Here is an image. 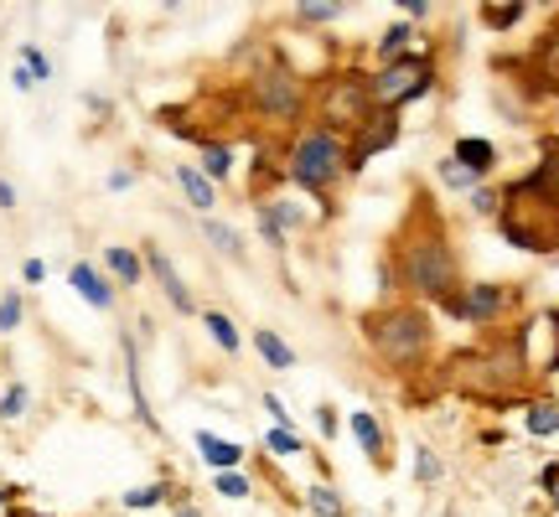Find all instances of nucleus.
Instances as JSON below:
<instances>
[{"instance_id": "f257e3e1", "label": "nucleus", "mask_w": 559, "mask_h": 517, "mask_svg": "<svg viewBox=\"0 0 559 517\" xmlns=\"http://www.w3.org/2000/svg\"><path fill=\"white\" fill-rule=\"evenodd\" d=\"M285 177L296 181L300 192H311L317 202H332L342 181L353 177V140L326 130V124H300L285 151Z\"/></svg>"}, {"instance_id": "f03ea898", "label": "nucleus", "mask_w": 559, "mask_h": 517, "mask_svg": "<svg viewBox=\"0 0 559 517\" xmlns=\"http://www.w3.org/2000/svg\"><path fill=\"white\" fill-rule=\"evenodd\" d=\"M362 337H368V352L389 368V373H419L430 352H436V332H430V316L419 305H404V300H389L373 316L362 321Z\"/></svg>"}, {"instance_id": "7ed1b4c3", "label": "nucleus", "mask_w": 559, "mask_h": 517, "mask_svg": "<svg viewBox=\"0 0 559 517\" xmlns=\"http://www.w3.org/2000/svg\"><path fill=\"white\" fill-rule=\"evenodd\" d=\"M400 279L415 290L419 300H436V305H451L461 296V264H456V249L445 243L440 228H419V233H404L400 254Z\"/></svg>"}, {"instance_id": "20e7f679", "label": "nucleus", "mask_w": 559, "mask_h": 517, "mask_svg": "<svg viewBox=\"0 0 559 517\" xmlns=\"http://www.w3.org/2000/svg\"><path fill=\"white\" fill-rule=\"evenodd\" d=\"M502 239L523 254H555L559 249V202L534 177L502 187Z\"/></svg>"}, {"instance_id": "39448f33", "label": "nucleus", "mask_w": 559, "mask_h": 517, "mask_svg": "<svg viewBox=\"0 0 559 517\" xmlns=\"http://www.w3.org/2000/svg\"><path fill=\"white\" fill-rule=\"evenodd\" d=\"M445 378L456 383V388H466V394L502 404V398L519 394L523 378H528V362H523V341L513 337V341H487V347H466L461 358H451Z\"/></svg>"}, {"instance_id": "423d86ee", "label": "nucleus", "mask_w": 559, "mask_h": 517, "mask_svg": "<svg viewBox=\"0 0 559 517\" xmlns=\"http://www.w3.org/2000/svg\"><path fill=\"white\" fill-rule=\"evenodd\" d=\"M311 109H317V124L337 130V135H358L362 120L373 115V88H368V73L358 68H337L311 88Z\"/></svg>"}, {"instance_id": "0eeeda50", "label": "nucleus", "mask_w": 559, "mask_h": 517, "mask_svg": "<svg viewBox=\"0 0 559 517\" xmlns=\"http://www.w3.org/2000/svg\"><path fill=\"white\" fill-rule=\"evenodd\" d=\"M249 109L264 124H296L311 109V83L300 79L285 58H270V62H260V73L249 83Z\"/></svg>"}, {"instance_id": "6e6552de", "label": "nucleus", "mask_w": 559, "mask_h": 517, "mask_svg": "<svg viewBox=\"0 0 559 517\" xmlns=\"http://www.w3.org/2000/svg\"><path fill=\"white\" fill-rule=\"evenodd\" d=\"M368 88H373V109L404 115V104L425 99L436 88V58L430 52H409L400 62H383L379 73H368Z\"/></svg>"}, {"instance_id": "1a4fd4ad", "label": "nucleus", "mask_w": 559, "mask_h": 517, "mask_svg": "<svg viewBox=\"0 0 559 517\" xmlns=\"http://www.w3.org/2000/svg\"><path fill=\"white\" fill-rule=\"evenodd\" d=\"M445 311L456 321H472V326H492L498 316L513 311V290H508V285H466Z\"/></svg>"}, {"instance_id": "9d476101", "label": "nucleus", "mask_w": 559, "mask_h": 517, "mask_svg": "<svg viewBox=\"0 0 559 517\" xmlns=\"http://www.w3.org/2000/svg\"><path fill=\"white\" fill-rule=\"evenodd\" d=\"M404 135V120L394 115V109H373L368 120H362V130L353 135V171H362L373 156H383V151H394Z\"/></svg>"}, {"instance_id": "9b49d317", "label": "nucleus", "mask_w": 559, "mask_h": 517, "mask_svg": "<svg viewBox=\"0 0 559 517\" xmlns=\"http://www.w3.org/2000/svg\"><path fill=\"white\" fill-rule=\"evenodd\" d=\"M140 258H145L151 279L160 285V296L171 300V311H177V316H198V300H192V290H187V279L177 275V264L166 258V249H160V243H145V249H140Z\"/></svg>"}, {"instance_id": "f8f14e48", "label": "nucleus", "mask_w": 559, "mask_h": 517, "mask_svg": "<svg viewBox=\"0 0 559 517\" xmlns=\"http://www.w3.org/2000/svg\"><path fill=\"white\" fill-rule=\"evenodd\" d=\"M68 285H73L94 311H115V285H109V275H104L94 258H73V264H68Z\"/></svg>"}, {"instance_id": "ddd939ff", "label": "nucleus", "mask_w": 559, "mask_h": 517, "mask_svg": "<svg viewBox=\"0 0 559 517\" xmlns=\"http://www.w3.org/2000/svg\"><path fill=\"white\" fill-rule=\"evenodd\" d=\"M120 358H124V383H130V404H135L140 430H151V435H160L156 409L145 404V383H140V347H135V337H130V332L120 337Z\"/></svg>"}, {"instance_id": "4468645a", "label": "nucleus", "mask_w": 559, "mask_h": 517, "mask_svg": "<svg viewBox=\"0 0 559 517\" xmlns=\"http://www.w3.org/2000/svg\"><path fill=\"white\" fill-rule=\"evenodd\" d=\"M104 275H109L115 290H135L140 279H145V258H140V249L109 243V249H104Z\"/></svg>"}, {"instance_id": "2eb2a0df", "label": "nucleus", "mask_w": 559, "mask_h": 517, "mask_svg": "<svg viewBox=\"0 0 559 517\" xmlns=\"http://www.w3.org/2000/svg\"><path fill=\"white\" fill-rule=\"evenodd\" d=\"M451 160H456V166H466L477 181H487V171L498 166V145H492L487 135H461L456 145H451Z\"/></svg>"}, {"instance_id": "dca6fc26", "label": "nucleus", "mask_w": 559, "mask_h": 517, "mask_svg": "<svg viewBox=\"0 0 559 517\" xmlns=\"http://www.w3.org/2000/svg\"><path fill=\"white\" fill-rule=\"evenodd\" d=\"M192 445H198L202 466H213V477H218V471H239V466H243V445L218 440L213 430H198V435H192Z\"/></svg>"}, {"instance_id": "f3484780", "label": "nucleus", "mask_w": 559, "mask_h": 517, "mask_svg": "<svg viewBox=\"0 0 559 517\" xmlns=\"http://www.w3.org/2000/svg\"><path fill=\"white\" fill-rule=\"evenodd\" d=\"M198 140V156H202V177L213 181V187H218V181H234V145H228V140H207V135H192Z\"/></svg>"}, {"instance_id": "a211bd4d", "label": "nucleus", "mask_w": 559, "mask_h": 517, "mask_svg": "<svg viewBox=\"0 0 559 517\" xmlns=\"http://www.w3.org/2000/svg\"><path fill=\"white\" fill-rule=\"evenodd\" d=\"M177 187H181V197L192 202L202 218H213V207H218V187L202 177L198 166H177Z\"/></svg>"}, {"instance_id": "6ab92c4d", "label": "nucleus", "mask_w": 559, "mask_h": 517, "mask_svg": "<svg viewBox=\"0 0 559 517\" xmlns=\"http://www.w3.org/2000/svg\"><path fill=\"white\" fill-rule=\"evenodd\" d=\"M347 424H353V440H358L362 456H368V460H383V450H389V435H383L379 414L358 409V414H347Z\"/></svg>"}, {"instance_id": "aec40b11", "label": "nucleus", "mask_w": 559, "mask_h": 517, "mask_svg": "<svg viewBox=\"0 0 559 517\" xmlns=\"http://www.w3.org/2000/svg\"><path fill=\"white\" fill-rule=\"evenodd\" d=\"M254 352H260L264 368H275V373H290V368H296V347L280 337V332H270V326L254 332Z\"/></svg>"}, {"instance_id": "412c9836", "label": "nucleus", "mask_w": 559, "mask_h": 517, "mask_svg": "<svg viewBox=\"0 0 559 517\" xmlns=\"http://www.w3.org/2000/svg\"><path fill=\"white\" fill-rule=\"evenodd\" d=\"M409 47H415V21L394 16L389 26H383V37H379V68H383V62L409 58Z\"/></svg>"}, {"instance_id": "4be33fe9", "label": "nucleus", "mask_w": 559, "mask_h": 517, "mask_svg": "<svg viewBox=\"0 0 559 517\" xmlns=\"http://www.w3.org/2000/svg\"><path fill=\"white\" fill-rule=\"evenodd\" d=\"M198 228H202V239L213 243L223 258H234V264L243 258V239H239V228H234V223H223V218H198Z\"/></svg>"}, {"instance_id": "5701e85b", "label": "nucleus", "mask_w": 559, "mask_h": 517, "mask_svg": "<svg viewBox=\"0 0 559 517\" xmlns=\"http://www.w3.org/2000/svg\"><path fill=\"white\" fill-rule=\"evenodd\" d=\"M534 79H539V88L559 94V26L534 47Z\"/></svg>"}, {"instance_id": "b1692460", "label": "nucleus", "mask_w": 559, "mask_h": 517, "mask_svg": "<svg viewBox=\"0 0 559 517\" xmlns=\"http://www.w3.org/2000/svg\"><path fill=\"white\" fill-rule=\"evenodd\" d=\"M523 424H528L534 440L559 435V404L555 398H528V404H523Z\"/></svg>"}, {"instance_id": "393cba45", "label": "nucleus", "mask_w": 559, "mask_h": 517, "mask_svg": "<svg viewBox=\"0 0 559 517\" xmlns=\"http://www.w3.org/2000/svg\"><path fill=\"white\" fill-rule=\"evenodd\" d=\"M202 326H207V337L218 341V352L239 358L243 337H239V326H234V316H228V311H202Z\"/></svg>"}, {"instance_id": "a878e982", "label": "nucleus", "mask_w": 559, "mask_h": 517, "mask_svg": "<svg viewBox=\"0 0 559 517\" xmlns=\"http://www.w3.org/2000/svg\"><path fill=\"white\" fill-rule=\"evenodd\" d=\"M306 513L311 517H347V502L332 481H311V492H306Z\"/></svg>"}, {"instance_id": "bb28decb", "label": "nucleus", "mask_w": 559, "mask_h": 517, "mask_svg": "<svg viewBox=\"0 0 559 517\" xmlns=\"http://www.w3.org/2000/svg\"><path fill=\"white\" fill-rule=\"evenodd\" d=\"M160 502H171V481H145V486H130L120 497L124 513H151V507H160Z\"/></svg>"}, {"instance_id": "cd10ccee", "label": "nucleus", "mask_w": 559, "mask_h": 517, "mask_svg": "<svg viewBox=\"0 0 559 517\" xmlns=\"http://www.w3.org/2000/svg\"><path fill=\"white\" fill-rule=\"evenodd\" d=\"M290 11H296L300 26H326V21L347 16L353 5H347V0H300V5H290Z\"/></svg>"}, {"instance_id": "c85d7f7f", "label": "nucleus", "mask_w": 559, "mask_h": 517, "mask_svg": "<svg viewBox=\"0 0 559 517\" xmlns=\"http://www.w3.org/2000/svg\"><path fill=\"white\" fill-rule=\"evenodd\" d=\"M523 0H498V5H481V26H492V32H513L523 21Z\"/></svg>"}, {"instance_id": "c756f323", "label": "nucleus", "mask_w": 559, "mask_h": 517, "mask_svg": "<svg viewBox=\"0 0 559 517\" xmlns=\"http://www.w3.org/2000/svg\"><path fill=\"white\" fill-rule=\"evenodd\" d=\"M264 207L275 213V223L285 228V233H300V228H311V223H317L306 207H296V202H285V197H264Z\"/></svg>"}, {"instance_id": "7c9ffc66", "label": "nucleus", "mask_w": 559, "mask_h": 517, "mask_svg": "<svg viewBox=\"0 0 559 517\" xmlns=\"http://www.w3.org/2000/svg\"><path fill=\"white\" fill-rule=\"evenodd\" d=\"M534 181L559 202V135L544 140V160H539V171H534Z\"/></svg>"}, {"instance_id": "2f4dec72", "label": "nucleus", "mask_w": 559, "mask_h": 517, "mask_svg": "<svg viewBox=\"0 0 559 517\" xmlns=\"http://www.w3.org/2000/svg\"><path fill=\"white\" fill-rule=\"evenodd\" d=\"M26 409H32V388L26 383H5V394H0V424H16Z\"/></svg>"}, {"instance_id": "473e14b6", "label": "nucleus", "mask_w": 559, "mask_h": 517, "mask_svg": "<svg viewBox=\"0 0 559 517\" xmlns=\"http://www.w3.org/2000/svg\"><path fill=\"white\" fill-rule=\"evenodd\" d=\"M213 492L228 502H249L254 497V481L243 477V471H218V477H213Z\"/></svg>"}, {"instance_id": "72a5a7b5", "label": "nucleus", "mask_w": 559, "mask_h": 517, "mask_svg": "<svg viewBox=\"0 0 559 517\" xmlns=\"http://www.w3.org/2000/svg\"><path fill=\"white\" fill-rule=\"evenodd\" d=\"M415 481L419 486H440L445 481V466H440V456L430 445H415Z\"/></svg>"}, {"instance_id": "f704fd0d", "label": "nucleus", "mask_w": 559, "mask_h": 517, "mask_svg": "<svg viewBox=\"0 0 559 517\" xmlns=\"http://www.w3.org/2000/svg\"><path fill=\"white\" fill-rule=\"evenodd\" d=\"M440 187H445V192H466V197H472V192H477L481 181L472 177L466 166H456V160L445 156V160H440Z\"/></svg>"}, {"instance_id": "c9c22d12", "label": "nucleus", "mask_w": 559, "mask_h": 517, "mask_svg": "<svg viewBox=\"0 0 559 517\" xmlns=\"http://www.w3.org/2000/svg\"><path fill=\"white\" fill-rule=\"evenodd\" d=\"M21 68H26V73L37 79V88H41V83H52V58L41 52L37 41H26V47H21Z\"/></svg>"}, {"instance_id": "e433bc0d", "label": "nucleus", "mask_w": 559, "mask_h": 517, "mask_svg": "<svg viewBox=\"0 0 559 517\" xmlns=\"http://www.w3.org/2000/svg\"><path fill=\"white\" fill-rule=\"evenodd\" d=\"M264 450H270V456H300V450H306V440L296 435V430H264Z\"/></svg>"}, {"instance_id": "4c0bfd02", "label": "nucleus", "mask_w": 559, "mask_h": 517, "mask_svg": "<svg viewBox=\"0 0 559 517\" xmlns=\"http://www.w3.org/2000/svg\"><path fill=\"white\" fill-rule=\"evenodd\" d=\"M21 321H26V296H21V290H5V296H0V332L11 337Z\"/></svg>"}, {"instance_id": "58836bf2", "label": "nucleus", "mask_w": 559, "mask_h": 517, "mask_svg": "<svg viewBox=\"0 0 559 517\" xmlns=\"http://www.w3.org/2000/svg\"><path fill=\"white\" fill-rule=\"evenodd\" d=\"M472 207H477V218H498V213H502V192L481 181L477 192H472Z\"/></svg>"}, {"instance_id": "ea45409f", "label": "nucleus", "mask_w": 559, "mask_h": 517, "mask_svg": "<svg viewBox=\"0 0 559 517\" xmlns=\"http://www.w3.org/2000/svg\"><path fill=\"white\" fill-rule=\"evenodd\" d=\"M254 223H260V239L270 243V249H285V243H290V233L280 228V223H275V213H270L264 202H260V218H254Z\"/></svg>"}, {"instance_id": "a19ab883", "label": "nucleus", "mask_w": 559, "mask_h": 517, "mask_svg": "<svg viewBox=\"0 0 559 517\" xmlns=\"http://www.w3.org/2000/svg\"><path fill=\"white\" fill-rule=\"evenodd\" d=\"M317 430H321V440H337L342 435V419H337V409H332V404H317Z\"/></svg>"}, {"instance_id": "79ce46f5", "label": "nucleus", "mask_w": 559, "mask_h": 517, "mask_svg": "<svg viewBox=\"0 0 559 517\" xmlns=\"http://www.w3.org/2000/svg\"><path fill=\"white\" fill-rule=\"evenodd\" d=\"M264 414L275 419V424H270V430H296V419H290V409H285V404H280L275 394H264Z\"/></svg>"}, {"instance_id": "37998d69", "label": "nucleus", "mask_w": 559, "mask_h": 517, "mask_svg": "<svg viewBox=\"0 0 559 517\" xmlns=\"http://www.w3.org/2000/svg\"><path fill=\"white\" fill-rule=\"evenodd\" d=\"M394 11H404V21H415V26H419V21L430 16V11H436V5H430V0H400V5H394Z\"/></svg>"}, {"instance_id": "c03bdc74", "label": "nucleus", "mask_w": 559, "mask_h": 517, "mask_svg": "<svg viewBox=\"0 0 559 517\" xmlns=\"http://www.w3.org/2000/svg\"><path fill=\"white\" fill-rule=\"evenodd\" d=\"M104 187H109V192H130V187H135V171H130V166H115V171L104 177Z\"/></svg>"}, {"instance_id": "a18cd8bd", "label": "nucleus", "mask_w": 559, "mask_h": 517, "mask_svg": "<svg viewBox=\"0 0 559 517\" xmlns=\"http://www.w3.org/2000/svg\"><path fill=\"white\" fill-rule=\"evenodd\" d=\"M539 486H544V492H549V502H555V507H559V460H549V466H544V471H539Z\"/></svg>"}, {"instance_id": "49530a36", "label": "nucleus", "mask_w": 559, "mask_h": 517, "mask_svg": "<svg viewBox=\"0 0 559 517\" xmlns=\"http://www.w3.org/2000/svg\"><path fill=\"white\" fill-rule=\"evenodd\" d=\"M21 279H26V285H41V279H47V264H41V258H21Z\"/></svg>"}, {"instance_id": "de8ad7c7", "label": "nucleus", "mask_w": 559, "mask_h": 517, "mask_svg": "<svg viewBox=\"0 0 559 517\" xmlns=\"http://www.w3.org/2000/svg\"><path fill=\"white\" fill-rule=\"evenodd\" d=\"M11 83H16V94H32V88H37V79H32V73H26V68H11Z\"/></svg>"}, {"instance_id": "09e8293b", "label": "nucleus", "mask_w": 559, "mask_h": 517, "mask_svg": "<svg viewBox=\"0 0 559 517\" xmlns=\"http://www.w3.org/2000/svg\"><path fill=\"white\" fill-rule=\"evenodd\" d=\"M171 513H177V517H202V507H198V502H187V497H177V502H171Z\"/></svg>"}, {"instance_id": "8fccbe9b", "label": "nucleus", "mask_w": 559, "mask_h": 517, "mask_svg": "<svg viewBox=\"0 0 559 517\" xmlns=\"http://www.w3.org/2000/svg\"><path fill=\"white\" fill-rule=\"evenodd\" d=\"M0 207H5V213L16 207V187H11V181H0Z\"/></svg>"}, {"instance_id": "3c124183", "label": "nucleus", "mask_w": 559, "mask_h": 517, "mask_svg": "<svg viewBox=\"0 0 559 517\" xmlns=\"http://www.w3.org/2000/svg\"><path fill=\"white\" fill-rule=\"evenodd\" d=\"M16 502V486H0V507H11Z\"/></svg>"}, {"instance_id": "603ef678", "label": "nucleus", "mask_w": 559, "mask_h": 517, "mask_svg": "<svg viewBox=\"0 0 559 517\" xmlns=\"http://www.w3.org/2000/svg\"><path fill=\"white\" fill-rule=\"evenodd\" d=\"M555 321H559V311H555ZM555 368H559V358H555Z\"/></svg>"}]
</instances>
